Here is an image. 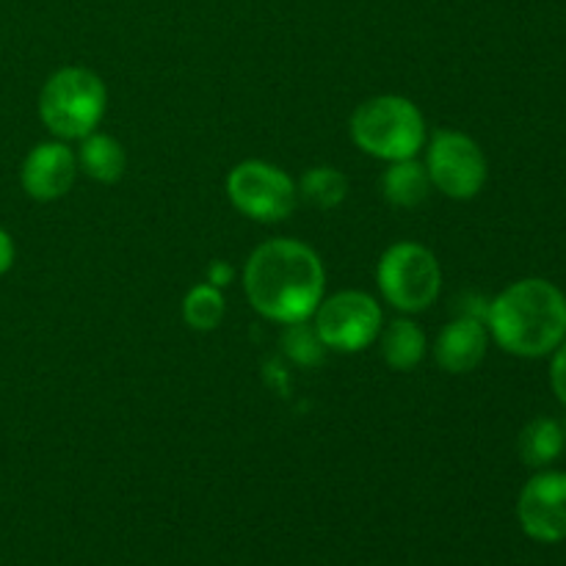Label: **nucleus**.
<instances>
[{
  "instance_id": "0eeeda50",
  "label": "nucleus",
  "mask_w": 566,
  "mask_h": 566,
  "mask_svg": "<svg viewBox=\"0 0 566 566\" xmlns=\"http://www.w3.org/2000/svg\"><path fill=\"white\" fill-rule=\"evenodd\" d=\"M227 199L247 219L276 224L296 210L298 186L285 169L269 160H243L227 175Z\"/></svg>"
},
{
  "instance_id": "2eb2a0df",
  "label": "nucleus",
  "mask_w": 566,
  "mask_h": 566,
  "mask_svg": "<svg viewBox=\"0 0 566 566\" xmlns=\"http://www.w3.org/2000/svg\"><path fill=\"white\" fill-rule=\"evenodd\" d=\"M520 457L528 468H547V464L556 462L566 448V434L564 426L553 418H534L520 434Z\"/></svg>"
},
{
  "instance_id": "7ed1b4c3",
  "label": "nucleus",
  "mask_w": 566,
  "mask_h": 566,
  "mask_svg": "<svg viewBox=\"0 0 566 566\" xmlns=\"http://www.w3.org/2000/svg\"><path fill=\"white\" fill-rule=\"evenodd\" d=\"M348 130L365 155L387 164L418 158L429 138L420 108L401 94H379L359 103L348 122Z\"/></svg>"
},
{
  "instance_id": "1a4fd4ad",
  "label": "nucleus",
  "mask_w": 566,
  "mask_h": 566,
  "mask_svg": "<svg viewBox=\"0 0 566 566\" xmlns=\"http://www.w3.org/2000/svg\"><path fill=\"white\" fill-rule=\"evenodd\" d=\"M520 528L534 542L556 545L566 539V473L542 470L523 486L517 501Z\"/></svg>"
},
{
  "instance_id": "9b49d317",
  "label": "nucleus",
  "mask_w": 566,
  "mask_h": 566,
  "mask_svg": "<svg viewBox=\"0 0 566 566\" xmlns=\"http://www.w3.org/2000/svg\"><path fill=\"white\" fill-rule=\"evenodd\" d=\"M486 346H490V329H486L484 318L464 313L448 321L440 329L434 343V359L448 374H470L484 363Z\"/></svg>"
},
{
  "instance_id": "aec40b11",
  "label": "nucleus",
  "mask_w": 566,
  "mask_h": 566,
  "mask_svg": "<svg viewBox=\"0 0 566 566\" xmlns=\"http://www.w3.org/2000/svg\"><path fill=\"white\" fill-rule=\"evenodd\" d=\"M232 280H235V269H232V263H227V260H213V263L208 265V280L205 282H210V285L224 291Z\"/></svg>"
},
{
  "instance_id": "412c9836",
  "label": "nucleus",
  "mask_w": 566,
  "mask_h": 566,
  "mask_svg": "<svg viewBox=\"0 0 566 566\" xmlns=\"http://www.w3.org/2000/svg\"><path fill=\"white\" fill-rule=\"evenodd\" d=\"M14 258H17V249H14V241H11L9 232L0 227V276L6 274V271L14 265Z\"/></svg>"
},
{
  "instance_id": "f257e3e1",
  "label": "nucleus",
  "mask_w": 566,
  "mask_h": 566,
  "mask_svg": "<svg viewBox=\"0 0 566 566\" xmlns=\"http://www.w3.org/2000/svg\"><path fill=\"white\" fill-rule=\"evenodd\" d=\"M243 291L254 313L274 324L310 321L326 296L324 260L296 238H271L249 254Z\"/></svg>"
},
{
  "instance_id": "6ab92c4d",
  "label": "nucleus",
  "mask_w": 566,
  "mask_h": 566,
  "mask_svg": "<svg viewBox=\"0 0 566 566\" xmlns=\"http://www.w3.org/2000/svg\"><path fill=\"white\" fill-rule=\"evenodd\" d=\"M551 385H553V392H556L558 401L566 407V340L556 348V352H553Z\"/></svg>"
},
{
  "instance_id": "4be33fe9",
  "label": "nucleus",
  "mask_w": 566,
  "mask_h": 566,
  "mask_svg": "<svg viewBox=\"0 0 566 566\" xmlns=\"http://www.w3.org/2000/svg\"><path fill=\"white\" fill-rule=\"evenodd\" d=\"M562 426H564V434H566V420H564V423H562Z\"/></svg>"
},
{
  "instance_id": "a211bd4d",
  "label": "nucleus",
  "mask_w": 566,
  "mask_h": 566,
  "mask_svg": "<svg viewBox=\"0 0 566 566\" xmlns=\"http://www.w3.org/2000/svg\"><path fill=\"white\" fill-rule=\"evenodd\" d=\"M282 348H285L287 357L296 365H302V368H318V365L324 363L326 354L324 340H321L315 326L307 324V321L285 326V332H282Z\"/></svg>"
},
{
  "instance_id": "f8f14e48",
  "label": "nucleus",
  "mask_w": 566,
  "mask_h": 566,
  "mask_svg": "<svg viewBox=\"0 0 566 566\" xmlns=\"http://www.w3.org/2000/svg\"><path fill=\"white\" fill-rule=\"evenodd\" d=\"M77 169L83 171L92 180L105 182V186H114L125 177L127 171V153L114 136L108 133H88L81 138V147H77Z\"/></svg>"
},
{
  "instance_id": "20e7f679",
  "label": "nucleus",
  "mask_w": 566,
  "mask_h": 566,
  "mask_svg": "<svg viewBox=\"0 0 566 566\" xmlns=\"http://www.w3.org/2000/svg\"><path fill=\"white\" fill-rule=\"evenodd\" d=\"M108 108L103 77L86 66H61L39 92V116L55 138H77L94 133Z\"/></svg>"
},
{
  "instance_id": "ddd939ff",
  "label": "nucleus",
  "mask_w": 566,
  "mask_h": 566,
  "mask_svg": "<svg viewBox=\"0 0 566 566\" xmlns=\"http://www.w3.org/2000/svg\"><path fill=\"white\" fill-rule=\"evenodd\" d=\"M429 171L418 158L392 160L381 175V193L396 208H418L429 199Z\"/></svg>"
},
{
  "instance_id": "39448f33",
  "label": "nucleus",
  "mask_w": 566,
  "mask_h": 566,
  "mask_svg": "<svg viewBox=\"0 0 566 566\" xmlns=\"http://www.w3.org/2000/svg\"><path fill=\"white\" fill-rule=\"evenodd\" d=\"M376 285L387 304L398 313H423L442 291V269L429 247L415 241H398L385 249L376 265Z\"/></svg>"
},
{
  "instance_id": "f3484780",
  "label": "nucleus",
  "mask_w": 566,
  "mask_h": 566,
  "mask_svg": "<svg viewBox=\"0 0 566 566\" xmlns=\"http://www.w3.org/2000/svg\"><path fill=\"white\" fill-rule=\"evenodd\" d=\"M224 291L210 285V282H199L182 298V321H186V326H191L197 332H213L224 321Z\"/></svg>"
},
{
  "instance_id": "f03ea898",
  "label": "nucleus",
  "mask_w": 566,
  "mask_h": 566,
  "mask_svg": "<svg viewBox=\"0 0 566 566\" xmlns=\"http://www.w3.org/2000/svg\"><path fill=\"white\" fill-rule=\"evenodd\" d=\"M484 324L506 354L547 357L566 340V296L539 276L512 282L486 304Z\"/></svg>"
},
{
  "instance_id": "9d476101",
  "label": "nucleus",
  "mask_w": 566,
  "mask_h": 566,
  "mask_svg": "<svg viewBox=\"0 0 566 566\" xmlns=\"http://www.w3.org/2000/svg\"><path fill=\"white\" fill-rule=\"evenodd\" d=\"M77 155L64 142H42L25 155L20 169L22 191L36 202H55L75 186Z\"/></svg>"
},
{
  "instance_id": "dca6fc26",
  "label": "nucleus",
  "mask_w": 566,
  "mask_h": 566,
  "mask_svg": "<svg viewBox=\"0 0 566 566\" xmlns=\"http://www.w3.org/2000/svg\"><path fill=\"white\" fill-rule=\"evenodd\" d=\"M298 197L318 210H335L346 202L348 180L335 166H313L298 180Z\"/></svg>"
},
{
  "instance_id": "423d86ee",
  "label": "nucleus",
  "mask_w": 566,
  "mask_h": 566,
  "mask_svg": "<svg viewBox=\"0 0 566 566\" xmlns=\"http://www.w3.org/2000/svg\"><path fill=\"white\" fill-rule=\"evenodd\" d=\"M423 166L429 171L431 188L459 202L479 197L490 177V164L481 144L468 133L451 130V127L426 138Z\"/></svg>"
},
{
  "instance_id": "4468645a",
  "label": "nucleus",
  "mask_w": 566,
  "mask_h": 566,
  "mask_svg": "<svg viewBox=\"0 0 566 566\" xmlns=\"http://www.w3.org/2000/svg\"><path fill=\"white\" fill-rule=\"evenodd\" d=\"M379 343L381 357L392 370H412L415 365H420V359L426 357V348H429L423 329L409 318H396L381 326Z\"/></svg>"
},
{
  "instance_id": "6e6552de",
  "label": "nucleus",
  "mask_w": 566,
  "mask_h": 566,
  "mask_svg": "<svg viewBox=\"0 0 566 566\" xmlns=\"http://www.w3.org/2000/svg\"><path fill=\"white\" fill-rule=\"evenodd\" d=\"M313 326L326 348L340 354H357L379 337L385 313L379 302L365 291H340L324 296L313 313Z\"/></svg>"
}]
</instances>
